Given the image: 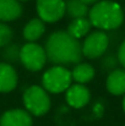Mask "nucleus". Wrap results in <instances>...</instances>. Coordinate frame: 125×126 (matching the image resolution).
<instances>
[{"mask_svg": "<svg viewBox=\"0 0 125 126\" xmlns=\"http://www.w3.org/2000/svg\"><path fill=\"white\" fill-rule=\"evenodd\" d=\"M44 50L49 61L61 66L79 64L82 58L81 43L68 34L66 31L53 32L45 42Z\"/></svg>", "mask_w": 125, "mask_h": 126, "instance_id": "1", "label": "nucleus"}, {"mask_svg": "<svg viewBox=\"0 0 125 126\" xmlns=\"http://www.w3.org/2000/svg\"><path fill=\"white\" fill-rule=\"evenodd\" d=\"M87 16L91 26L99 31L117 30L124 22L123 7L113 0H99L93 4Z\"/></svg>", "mask_w": 125, "mask_h": 126, "instance_id": "2", "label": "nucleus"}, {"mask_svg": "<svg viewBox=\"0 0 125 126\" xmlns=\"http://www.w3.org/2000/svg\"><path fill=\"white\" fill-rule=\"evenodd\" d=\"M22 102L25 110L35 116H42L47 114L52 105L49 93L38 84H32L25 89L22 94Z\"/></svg>", "mask_w": 125, "mask_h": 126, "instance_id": "3", "label": "nucleus"}, {"mask_svg": "<svg viewBox=\"0 0 125 126\" xmlns=\"http://www.w3.org/2000/svg\"><path fill=\"white\" fill-rule=\"evenodd\" d=\"M71 84V71L61 65H54L53 67L44 71L42 76V87L52 94L65 93V91Z\"/></svg>", "mask_w": 125, "mask_h": 126, "instance_id": "4", "label": "nucleus"}, {"mask_svg": "<svg viewBox=\"0 0 125 126\" xmlns=\"http://www.w3.org/2000/svg\"><path fill=\"white\" fill-rule=\"evenodd\" d=\"M18 60L28 71L37 72L45 66L48 58L42 45L36 42H27L20 48Z\"/></svg>", "mask_w": 125, "mask_h": 126, "instance_id": "5", "label": "nucleus"}, {"mask_svg": "<svg viewBox=\"0 0 125 126\" xmlns=\"http://www.w3.org/2000/svg\"><path fill=\"white\" fill-rule=\"evenodd\" d=\"M109 47V37L104 31H93L89 32L81 44L82 56L87 59L101 58Z\"/></svg>", "mask_w": 125, "mask_h": 126, "instance_id": "6", "label": "nucleus"}, {"mask_svg": "<svg viewBox=\"0 0 125 126\" xmlns=\"http://www.w3.org/2000/svg\"><path fill=\"white\" fill-rule=\"evenodd\" d=\"M36 11L44 23H55L65 16V0H36Z\"/></svg>", "mask_w": 125, "mask_h": 126, "instance_id": "7", "label": "nucleus"}, {"mask_svg": "<svg viewBox=\"0 0 125 126\" xmlns=\"http://www.w3.org/2000/svg\"><path fill=\"white\" fill-rule=\"evenodd\" d=\"M66 103L75 109H80L86 107L91 100V92L85 84L75 83L71 84L65 91Z\"/></svg>", "mask_w": 125, "mask_h": 126, "instance_id": "8", "label": "nucleus"}, {"mask_svg": "<svg viewBox=\"0 0 125 126\" xmlns=\"http://www.w3.org/2000/svg\"><path fill=\"white\" fill-rule=\"evenodd\" d=\"M0 126H32V116L25 109H11L1 115Z\"/></svg>", "mask_w": 125, "mask_h": 126, "instance_id": "9", "label": "nucleus"}, {"mask_svg": "<svg viewBox=\"0 0 125 126\" xmlns=\"http://www.w3.org/2000/svg\"><path fill=\"white\" fill-rule=\"evenodd\" d=\"M18 82L17 72L10 63H0V93L12 92Z\"/></svg>", "mask_w": 125, "mask_h": 126, "instance_id": "10", "label": "nucleus"}, {"mask_svg": "<svg viewBox=\"0 0 125 126\" xmlns=\"http://www.w3.org/2000/svg\"><path fill=\"white\" fill-rule=\"evenodd\" d=\"M107 91L113 95H125V69H114L106 81Z\"/></svg>", "mask_w": 125, "mask_h": 126, "instance_id": "11", "label": "nucleus"}, {"mask_svg": "<svg viewBox=\"0 0 125 126\" xmlns=\"http://www.w3.org/2000/svg\"><path fill=\"white\" fill-rule=\"evenodd\" d=\"M23 7L17 0H0V22L7 23L22 15Z\"/></svg>", "mask_w": 125, "mask_h": 126, "instance_id": "12", "label": "nucleus"}, {"mask_svg": "<svg viewBox=\"0 0 125 126\" xmlns=\"http://www.w3.org/2000/svg\"><path fill=\"white\" fill-rule=\"evenodd\" d=\"M44 33H45V23L38 17L30 20L22 30V36H23L25 41H27V42L38 41Z\"/></svg>", "mask_w": 125, "mask_h": 126, "instance_id": "13", "label": "nucleus"}, {"mask_svg": "<svg viewBox=\"0 0 125 126\" xmlns=\"http://www.w3.org/2000/svg\"><path fill=\"white\" fill-rule=\"evenodd\" d=\"M96 75L94 67L88 63H79L71 71V79L76 83L86 84L91 82Z\"/></svg>", "mask_w": 125, "mask_h": 126, "instance_id": "14", "label": "nucleus"}, {"mask_svg": "<svg viewBox=\"0 0 125 126\" xmlns=\"http://www.w3.org/2000/svg\"><path fill=\"white\" fill-rule=\"evenodd\" d=\"M91 23L88 21L87 17H82V18H74L71 20V22L68 26V34H70L72 38L75 39H81L85 38L89 32H91Z\"/></svg>", "mask_w": 125, "mask_h": 126, "instance_id": "15", "label": "nucleus"}, {"mask_svg": "<svg viewBox=\"0 0 125 126\" xmlns=\"http://www.w3.org/2000/svg\"><path fill=\"white\" fill-rule=\"evenodd\" d=\"M88 6L81 0H68L65 1V15L74 18H82L88 15Z\"/></svg>", "mask_w": 125, "mask_h": 126, "instance_id": "16", "label": "nucleus"}, {"mask_svg": "<svg viewBox=\"0 0 125 126\" xmlns=\"http://www.w3.org/2000/svg\"><path fill=\"white\" fill-rule=\"evenodd\" d=\"M14 37V32L12 28L4 22H0V48H4L6 45H9L11 39Z\"/></svg>", "mask_w": 125, "mask_h": 126, "instance_id": "17", "label": "nucleus"}, {"mask_svg": "<svg viewBox=\"0 0 125 126\" xmlns=\"http://www.w3.org/2000/svg\"><path fill=\"white\" fill-rule=\"evenodd\" d=\"M18 53H20V49L16 47V45H6V49L4 51V58L7 60V61H16L18 59Z\"/></svg>", "mask_w": 125, "mask_h": 126, "instance_id": "18", "label": "nucleus"}, {"mask_svg": "<svg viewBox=\"0 0 125 126\" xmlns=\"http://www.w3.org/2000/svg\"><path fill=\"white\" fill-rule=\"evenodd\" d=\"M118 61L123 66V69H125V41H123V43L119 45V49H118Z\"/></svg>", "mask_w": 125, "mask_h": 126, "instance_id": "19", "label": "nucleus"}, {"mask_svg": "<svg viewBox=\"0 0 125 126\" xmlns=\"http://www.w3.org/2000/svg\"><path fill=\"white\" fill-rule=\"evenodd\" d=\"M81 1H82L83 4H86L87 6H89V5L92 6L93 4H96V2H98L99 0H81Z\"/></svg>", "mask_w": 125, "mask_h": 126, "instance_id": "20", "label": "nucleus"}, {"mask_svg": "<svg viewBox=\"0 0 125 126\" xmlns=\"http://www.w3.org/2000/svg\"><path fill=\"white\" fill-rule=\"evenodd\" d=\"M123 110L125 113V95H124V99H123Z\"/></svg>", "mask_w": 125, "mask_h": 126, "instance_id": "21", "label": "nucleus"}, {"mask_svg": "<svg viewBox=\"0 0 125 126\" xmlns=\"http://www.w3.org/2000/svg\"><path fill=\"white\" fill-rule=\"evenodd\" d=\"M17 1H20V2H21V1H27V0H17Z\"/></svg>", "mask_w": 125, "mask_h": 126, "instance_id": "22", "label": "nucleus"}]
</instances>
